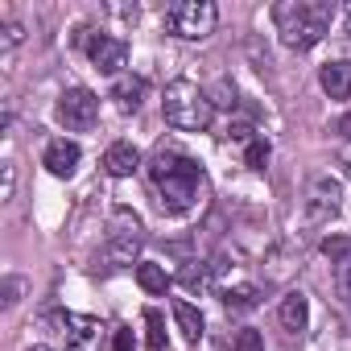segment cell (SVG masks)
I'll use <instances>...</instances> for the list:
<instances>
[{
    "label": "cell",
    "mask_w": 351,
    "mask_h": 351,
    "mask_svg": "<svg viewBox=\"0 0 351 351\" xmlns=\"http://www.w3.org/2000/svg\"><path fill=\"white\" fill-rule=\"evenodd\" d=\"M149 178H153V186L161 195V211H169V215H186L207 195V173H203V165L191 153H182L178 145H157L153 149Z\"/></svg>",
    "instance_id": "cell-1"
},
{
    "label": "cell",
    "mask_w": 351,
    "mask_h": 351,
    "mask_svg": "<svg viewBox=\"0 0 351 351\" xmlns=\"http://www.w3.org/2000/svg\"><path fill=\"white\" fill-rule=\"evenodd\" d=\"M273 21L289 50H314L335 21V5H326V0H285L273 9Z\"/></svg>",
    "instance_id": "cell-2"
},
{
    "label": "cell",
    "mask_w": 351,
    "mask_h": 351,
    "mask_svg": "<svg viewBox=\"0 0 351 351\" xmlns=\"http://www.w3.org/2000/svg\"><path fill=\"white\" fill-rule=\"evenodd\" d=\"M161 112H165V124L178 128V132H203L215 116V99L191 83V79H173L161 95Z\"/></svg>",
    "instance_id": "cell-3"
},
{
    "label": "cell",
    "mask_w": 351,
    "mask_h": 351,
    "mask_svg": "<svg viewBox=\"0 0 351 351\" xmlns=\"http://www.w3.org/2000/svg\"><path fill=\"white\" fill-rule=\"evenodd\" d=\"M215 21H219V9L211 0H182V5L165 9V29L182 42H203L215 34Z\"/></svg>",
    "instance_id": "cell-4"
},
{
    "label": "cell",
    "mask_w": 351,
    "mask_h": 351,
    "mask_svg": "<svg viewBox=\"0 0 351 351\" xmlns=\"http://www.w3.org/2000/svg\"><path fill=\"white\" fill-rule=\"evenodd\" d=\"M141 219L136 215H128V211H116L112 215V228H108V248H104V256H99V265L108 269V273H116V269H128L132 261H136V252H141Z\"/></svg>",
    "instance_id": "cell-5"
},
{
    "label": "cell",
    "mask_w": 351,
    "mask_h": 351,
    "mask_svg": "<svg viewBox=\"0 0 351 351\" xmlns=\"http://www.w3.org/2000/svg\"><path fill=\"white\" fill-rule=\"evenodd\" d=\"M54 116H58V124H62L66 132H87V128H95V120H99V99H95L87 87H71V91H62Z\"/></svg>",
    "instance_id": "cell-6"
},
{
    "label": "cell",
    "mask_w": 351,
    "mask_h": 351,
    "mask_svg": "<svg viewBox=\"0 0 351 351\" xmlns=\"http://www.w3.org/2000/svg\"><path fill=\"white\" fill-rule=\"evenodd\" d=\"M54 322H58V335H62V351H99V330H104L99 318L58 310Z\"/></svg>",
    "instance_id": "cell-7"
},
{
    "label": "cell",
    "mask_w": 351,
    "mask_h": 351,
    "mask_svg": "<svg viewBox=\"0 0 351 351\" xmlns=\"http://www.w3.org/2000/svg\"><path fill=\"white\" fill-rule=\"evenodd\" d=\"M87 58H91L95 71L120 75V66L128 62V42L124 38H112V34H91L87 38Z\"/></svg>",
    "instance_id": "cell-8"
},
{
    "label": "cell",
    "mask_w": 351,
    "mask_h": 351,
    "mask_svg": "<svg viewBox=\"0 0 351 351\" xmlns=\"http://www.w3.org/2000/svg\"><path fill=\"white\" fill-rule=\"evenodd\" d=\"M79 145L75 141H66V136H58V141H50L46 145V153H42V165L54 173V178H71V173L79 169Z\"/></svg>",
    "instance_id": "cell-9"
},
{
    "label": "cell",
    "mask_w": 351,
    "mask_h": 351,
    "mask_svg": "<svg viewBox=\"0 0 351 351\" xmlns=\"http://www.w3.org/2000/svg\"><path fill=\"white\" fill-rule=\"evenodd\" d=\"M339 211V182L335 178H318L310 186V219L322 223V219H335Z\"/></svg>",
    "instance_id": "cell-10"
},
{
    "label": "cell",
    "mask_w": 351,
    "mask_h": 351,
    "mask_svg": "<svg viewBox=\"0 0 351 351\" xmlns=\"http://www.w3.org/2000/svg\"><path fill=\"white\" fill-rule=\"evenodd\" d=\"M136 165H141V153H136V145H128V141H116V145H108V149H104V169L112 173V178H132V173H136Z\"/></svg>",
    "instance_id": "cell-11"
},
{
    "label": "cell",
    "mask_w": 351,
    "mask_h": 351,
    "mask_svg": "<svg viewBox=\"0 0 351 351\" xmlns=\"http://www.w3.org/2000/svg\"><path fill=\"white\" fill-rule=\"evenodd\" d=\"M145 91H149V83H145L141 75H120V79L112 83V99H116V108H120L124 116L145 104Z\"/></svg>",
    "instance_id": "cell-12"
},
{
    "label": "cell",
    "mask_w": 351,
    "mask_h": 351,
    "mask_svg": "<svg viewBox=\"0 0 351 351\" xmlns=\"http://www.w3.org/2000/svg\"><path fill=\"white\" fill-rule=\"evenodd\" d=\"M318 83H322V91L330 95V99H351V62H326L322 66V75H318Z\"/></svg>",
    "instance_id": "cell-13"
},
{
    "label": "cell",
    "mask_w": 351,
    "mask_h": 351,
    "mask_svg": "<svg viewBox=\"0 0 351 351\" xmlns=\"http://www.w3.org/2000/svg\"><path fill=\"white\" fill-rule=\"evenodd\" d=\"M277 314H281V326H285V330L302 335V330H306V322H310V302H306V293H298V289H293V293H285Z\"/></svg>",
    "instance_id": "cell-14"
},
{
    "label": "cell",
    "mask_w": 351,
    "mask_h": 351,
    "mask_svg": "<svg viewBox=\"0 0 351 351\" xmlns=\"http://www.w3.org/2000/svg\"><path fill=\"white\" fill-rule=\"evenodd\" d=\"M173 322H178V330H182V339L186 343H199L203 339V314L191 306V302H173Z\"/></svg>",
    "instance_id": "cell-15"
},
{
    "label": "cell",
    "mask_w": 351,
    "mask_h": 351,
    "mask_svg": "<svg viewBox=\"0 0 351 351\" xmlns=\"http://www.w3.org/2000/svg\"><path fill=\"white\" fill-rule=\"evenodd\" d=\"M223 306H228L232 314H248V310L261 306V289H256V285H232V289L223 293Z\"/></svg>",
    "instance_id": "cell-16"
},
{
    "label": "cell",
    "mask_w": 351,
    "mask_h": 351,
    "mask_svg": "<svg viewBox=\"0 0 351 351\" xmlns=\"http://www.w3.org/2000/svg\"><path fill=\"white\" fill-rule=\"evenodd\" d=\"M136 285H141L145 293H165V289H169V277H165V269H161V265L141 261V265H136Z\"/></svg>",
    "instance_id": "cell-17"
},
{
    "label": "cell",
    "mask_w": 351,
    "mask_h": 351,
    "mask_svg": "<svg viewBox=\"0 0 351 351\" xmlns=\"http://www.w3.org/2000/svg\"><path fill=\"white\" fill-rule=\"evenodd\" d=\"M178 281H182L191 293H203V289L211 285V269H207L203 261H186V265H182V273H178Z\"/></svg>",
    "instance_id": "cell-18"
},
{
    "label": "cell",
    "mask_w": 351,
    "mask_h": 351,
    "mask_svg": "<svg viewBox=\"0 0 351 351\" xmlns=\"http://www.w3.org/2000/svg\"><path fill=\"white\" fill-rule=\"evenodd\" d=\"M145 326H149V335H145L149 351H165V318L157 310H145Z\"/></svg>",
    "instance_id": "cell-19"
},
{
    "label": "cell",
    "mask_w": 351,
    "mask_h": 351,
    "mask_svg": "<svg viewBox=\"0 0 351 351\" xmlns=\"http://www.w3.org/2000/svg\"><path fill=\"white\" fill-rule=\"evenodd\" d=\"M322 256H330V265L351 261V236H326L322 240Z\"/></svg>",
    "instance_id": "cell-20"
},
{
    "label": "cell",
    "mask_w": 351,
    "mask_h": 351,
    "mask_svg": "<svg viewBox=\"0 0 351 351\" xmlns=\"http://www.w3.org/2000/svg\"><path fill=\"white\" fill-rule=\"evenodd\" d=\"M265 161H269V141L265 136H252L248 149H244V165L248 169H265Z\"/></svg>",
    "instance_id": "cell-21"
},
{
    "label": "cell",
    "mask_w": 351,
    "mask_h": 351,
    "mask_svg": "<svg viewBox=\"0 0 351 351\" xmlns=\"http://www.w3.org/2000/svg\"><path fill=\"white\" fill-rule=\"evenodd\" d=\"M236 351H265V339H261V330H252V326L236 330Z\"/></svg>",
    "instance_id": "cell-22"
},
{
    "label": "cell",
    "mask_w": 351,
    "mask_h": 351,
    "mask_svg": "<svg viewBox=\"0 0 351 351\" xmlns=\"http://www.w3.org/2000/svg\"><path fill=\"white\" fill-rule=\"evenodd\" d=\"M335 285H339V293L351 302V261H343V265L335 269Z\"/></svg>",
    "instance_id": "cell-23"
},
{
    "label": "cell",
    "mask_w": 351,
    "mask_h": 351,
    "mask_svg": "<svg viewBox=\"0 0 351 351\" xmlns=\"http://www.w3.org/2000/svg\"><path fill=\"white\" fill-rule=\"evenodd\" d=\"M112 347H116V351H136V339H132V330H128V326H116V339H112Z\"/></svg>",
    "instance_id": "cell-24"
},
{
    "label": "cell",
    "mask_w": 351,
    "mask_h": 351,
    "mask_svg": "<svg viewBox=\"0 0 351 351\" xmlns=\"http://www.w3.org/2000/svg\"><path fill=\"white\" fill-rule=\"evenodd\" d=\"M21 38H25V34H21V25H17V21H9V25H5V50H13Z\"/></svg>",
    "instance_id": "cell-25"
},
{
    "label": "cell",
    "mask_w": 351,
    "mask_h": 351,
    "mask_svg": "<svg viewBox=\"0 0 351 351\" xmlns=\"http://www.w3.org/2000/svg\"><path fill=\"white\" fill-rule=\"evenodd\" d=\"M17 289H21V281H9V285H5V306L17 302Z\"/></svg>",
    "instance_id": "cell-26"
},
{
    "label": "cell",
    "mask_w": 351,
    "mask_h": 351,
    "mask_svg": "<svg viewBox=\"0 0 351 351\" xmlns=\"http://www.w3.org/2000/svg\"><path fill=\"white\" fill-rule=\"evenodd\" d=\"M0 195H5V199L13 195V165H9V161H5V191H0Z\"/></svg>",
    "instance_id": "cell-27"
},
{
    "label": "cell",
    "mask_w": 351,
    "mask_h": 351,
    "mask_svg": "<svg viewBox=\"0 0 351 351\" xmlns=\"http://www.w3.org/2000/svg\"><path fill=\"white\" fill-rule=\"evenodd\" d=\"M339 132H343V136L351 141V116H343V120H339Z\"/></svg>",
    "instance_id": "cell-28"
},
{
    "label": "cell",
    "mask_w": 351,
    "mask_h": 351,
    "mask_svg": "<svg viewBox=\"0 0 351 351\" xmlns=\"http://www.w3.org/2000/svg\"><path fill=\"white\" fill-rule=\"evenodd\" d=\"M29 351H50V347H42V343H34V347H29Z\"/></svg>",
    "instance_id": "cell-29"
}]
</instances>
